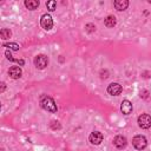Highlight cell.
Masks as SVG:
<instances>
[{
	"label": "cell",
	"instance_id": "obj_1",
	"mask_svg": "<svg viewBox=\"0 0 151 151\" xmlns=\"http://www.w3.org/2000/svg\"><path fill=\"white\" fill-rule=\"evenodd\" d=\"M40 105L44 110L48 111V112H57V105L54 103V100L51 98V97H47V96H42L41 99H40Z\"/></svg>",
	"mask_w": 151,
	"mask_h": 151
},
{
	"label": "cell",
	"instance_id": "obj_2",
	"mask_svg": "<svg viewBox=\"0 0 151 151\" xmlns=\"http://www.w3.org/2000/svg\"><path fill=\"white\" fill-rule=\"evenodd\" d=\"M132 144H133V146H134L137 150H143V149L146 147V145H147V140H146V138H145L144 136L138 134V136H134V137H133V139H132Z\"/></svg>",
	"mask_w": 151,
	"mask_h": 151
},
{
	"label": "cell",
	"instance_id": "obj_3",
	"mask_svg": "<svg viewBox=\"0 0 151 151\" xmlns=\"http://www.w3.org/2000/svg\"><path fill=\"white\" fill-rule=\"evenodd\" d=\"M47 64H48V58H47V55H45V54H38V55L34 58V65H35V67L39 68V70L45 68V67L47 66Z\"/></svg>",
	"mask_w": 151,
	"mask_h": 151
},
{
	"label": "cell",
	"instance_id": "obj_4",
	"mask_svg": "<svg viewBox=\"0 0 151 151\" xmlns=\"http://www.w3.org/2000/svg\"><path fill=\"white\" fill-rule=\"evenodd\" d=\"M40 25L44 29L48 31L53 27V20H52V17L50 14H44L40 19Z\"/></svg>",
	"mask_w": 151,
	"mask_h": 151
},
{
	"label": "cell",
	"instance_id": "obj_5",
	"mask_svg": "<svg viewBox=\"0 0 151 151\" xmlns=\"http://www.w3.org/2000/svg\"><path fill=\"white\" fill-rule=\"evenodd\" d=\"M138 125L142 129H149L151 126V117L146 113H143L138 117Z\"/></svg>",
	"mask_w": 151,
	"mask_h": 151
},
{
	"label": "cell",
	"instance_id": "obj_6",
	"mask_svg": "<svg viewBox=\"0 0 151 151\" xmlns=\"http://www.w3.org/2000/svg\"><path fill=\"white\" fill-rule=\"evenodd\" d=\"M122 91H123V87H122V85H119L118 83H111V84L107 86V92H109V94H111V96H118V94L122 93Z\"/></svg>",
	"mask_w": 151,
	"mask_h": 151
},
{
	"label": "cell",
	"instance_id": "obj_7",
	"mask_svg": "<svg viewBox=\"0 0 151 151\" xmlns=\"http://www.w3.org/2000/svg\"><path fill=\"white\" fill-rule=\"evenodd\" d=\"M103 138H104V136H103V133L99 132V131H93V132L90 134V137H88L91 144H93V145H99V144L103 142Z\"/></svg>",
	"mask_w": 151,
	"mask_h": 151
},
{
	"label": "cell",
	"instance_id": "obj_8",
	"mask_svg": "<svg viewBox=\"0 0 151 151\" xmlns=\"http://www.w3.org/2000/svg\"><path fill=\"white\" fill-rule=\"evenodd\" d=\"M120 111L123 114H126V116L130 114L132 112V103L127 99H124L120 104Z\"/></svg>",
	"mask_w": 151,
	"mask_h": 151
},
{
	"label": "cell",
	"instance_id": "obj_9",
	"mask_svg": "<svg viewBox=\"0 0 151 151\" xmlns=\"http://www.w3.org/2000/svg\"><path fill=\"white\" fill-rule=\"evenodd\" d=\"M127 144V139L124 136H116L113 138V145L118 149H124Z\"/></svg>",
	"mask_w": 151,
	"mask_h": 151
},
{
	"label": "cell",
	"instance_id": "obj_10",
	"mask_svg": "<svg viewBox=\"0 0 151 151\" xmlns=\"http://www.w3.org/2000/svg\"><path fill=\"white\" fill-rule=\"evenodd\" d=\"M8 74H9V77L13 78V79H19V78L21 77V74H22V71H21V68L18 67V66H12V67L8 70Z\"/></svg>",
	"mask_w": 151,
	"mask_h": 151
},
{
	"label": "cell",
	"instance_id": "obj_11",
	"mask_svg": "<svg viewBox=\"0 0 151 151\" xmlns=\"http://www.w3.org/2000/svg\"><path fill=\"white\" fill-rule=\"evenodd\" d=\"M113 5L117 11H124L129 7V1L127 0H116Z\"/></svg>",
	"mask_w": 151,
	"mask_h": 151
},
{
	"label": "cell",
	"instance_id": "obj_12",
	"mask_svg": "<svg viewBox=\"0 0 151 151\" xmlns=\"http://www.w3.org/2000/svg\"><path fill=\"white\" fill-rule=\"evenodd\" d=\"M116 24H117V19L114 15H109L104 20V25L106 27H113V26H116Z\"/></svg>",
	"mask_w": 151,
	"mask_h": 151
},
{
	"label": "cell",
	"instance_id": "obj_13",
	"mask_svg": "<svg viewBox=\"0 0 151 151\" xmlns=\"http://www.w3.org/2000/svg\"><path fill=\"white\" fill-rule=\"evenodd\" d=\"M25 6L28 9H35L39 6V1L38 0H26L25 1Z\"/></svg>",
	"mask_w": 151,
	"mask_h": 151
},
{
	"label": "cell",
	"instance_id": "obj_14",
	"mask_svg": "<svg viewBox=\"0 0 151 151\" xmlns=\"http://www.w3.org/2000/svg\"><path fill=\"white\" fill-rule=\"evenodd\" d=\"M5 55H6V58H7L8 60H11V61H15V63H18V64H20V65H24V64H25V61H24L22 59H15V58H13V55L11 54L9 51H6V52H5Z\"/></svg>",
	"mask_w": 151,
	"mask_h": 151
},
{
	"label": "cell",
	"instance_id": "obj_15",
	"mask_svg": "<svg viewBox=\"0 0 151 151\" xmlns=\"http://www.w3.org/2000/svg\"><path fill=\"white\" fill-rule=\"evenodd\" d=\"M11 31L9 29H7V28H2L1 31H0V37H1V39H9V37H11Z\"/></svg>",
	"mask_w": 151,
	"mask_h": 151
},
{
	"label": "cell",
	"instance_id": "obj_16",
	"mask_svg": "<svg viewBox=\"0 0 151 151\" xmlns=\"http://www.w3.org/2000/svg\"><path fill=\"white\" fill-rule=\"evenodd\" d=\"M46 7H47V9L48 11H54L55 9V7H57V2L54 1V0H50V1H47L46 2Z\"/></svg>",
	"mask_w": 151,
	"mask_h": 151
},
{
	"label": "cell",
	"instance_id": "obj_17",
	"mask_svg": "<svg viewBox=\"0 0 151 151\" xmlns=\"http://www.w3.org/2000/svg\"><path fill=\"white\" fill-rule=\"evenodd\" d=\"M4 47H8V48H11V50H14V51H18V50H19V45H18V44H14V42L4 44Z\"/></svg>",
	"mask_w": 151,
	"mask_h": 151
},
{
	"label": "cell",
	"instance_id": "obj_18",
	"mask_svg": "<svg viewBox=\"0 0 151 151\" xmlns=\"http://www.w3.org/2000/svg\"><path fill=\"white\" fill-rule=\"evenodd\" d=\"M85 28H86V31H87L88 33H92V32L96 31V26H94L93 24H87V25L85 26Z\"/></svg>",
	"mask_w": 151,
	"mask_h": 151
},
{
	"label": "cell",
	"instance_id": "obj_19",
	"mask_svg": "<svg viewBox=\"0 0 151 151\" xmlns=\"http://www.w3.org/2000/svg\"><path fill=\"white\" fill-rule=\"evenodd\" d=\"M100 74H101L100 77H101L103 79H106V78L109 77V76H107V74H109V72H107L106 70H105V71H101V72H100Z\"/></svg>",
	"mask_w": 151,
	"mask_h": 151
},
{
	"label": "cell",
	"instance_id": "obj_20",
	"mask_svg": "<svg viewBox=\"0 0 151 151\" xmlns=\"http://www.w3.org/2000/svg\"><path fill=\"white\" fill-rule=\"evenodd\" d=\"M140 97L142 98H147L149 97V92L147 91H142L140 92Z\"/></svg>",
	"mask_w": 151,
	"mask_h": 151
},
{
	"label": "cell",
	"instance_id": "obj_21",
	"mask_svg": "<svg viewBox=\"0 0 151 151\" xmlns=\"http://www.w3.org/2000/svg\"><path fill=\"white\" fill-rule=\"evenodd\" d=\"M55 123H57V122H52V123H51V127H52V129H60V125H59V124L55 125Z\"/></svg>",
	"mask_w": 151,
	"mask_h": 151
},
{
	"label": "cell",
	"instance_id": "obj_22",
	"mask_svg": "<svg viewBox=\"0 0 151 151\" xmlns=\"http://www.w3.org/2000/svg\"><path fill=\"white\" fill-rule=\"evenodd\" d=\"M5 88H6V84L5 83H1V90H0V92H4Z\"/></svg>",
	"mask_w": 151,
	"mask_h": 151
}]
</instances>
